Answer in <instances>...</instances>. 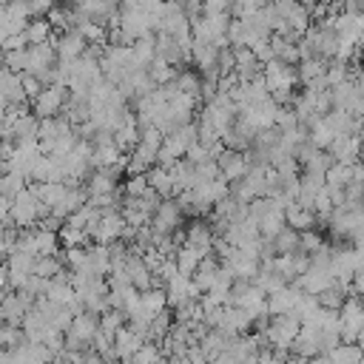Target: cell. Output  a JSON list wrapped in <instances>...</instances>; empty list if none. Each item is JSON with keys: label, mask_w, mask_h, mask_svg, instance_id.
Segmentation results:
<instances>
[{"label": "cell", "mask_w": 364, "mask_h": 364, "mask_svg": "<svg viewBox=\"0 0 364 364\" xmlns=\"http://www.w3.org/2000/svg\"><path fill=\"white\" fill-rule=\"evenodd\" d=\"M338 321H341V338L355 341L358 330L364 327V304L358 299H347L341 304V318Z\"/></svg>", "instance_id": "1"}, {"label": "cell", "mask_w": 364, "mask_h": 364, "mask_svg": "<svg viewBox=\"0 0 364 364\" xmlns=\"http://www.w3.org/2000/svg\"><path fill=\"white\" fill-rule=\"evenodd\" d=\"M63 102H65V91H63V85H48V88H43L37 97H34V111L43 117V119H48V117H54L60 108H63Z\"/></svg>", "instance_id": "2"}, {"label": "cell", "mask_w": 364, "mask_h": 364, "mask_svg": "<svg viewBox=\"0 0 364 364\" xmlns=\"http://www.w3.org/2000/svg\"><path fill=\"white\" fill-rule=\"evenodd\" d=\"M330 151H333V156H336L338 162L353 165V162H355V156L361 154V139H358V136H353V134H341V136H336V139H333Z\"/></svg>", "instance_id": "3"}, {"label": "cell", "mask_w": 364, "mask_h": 364, "mask_svg": "<svg viewBox=\"0 0 364 364\" xmlns=\"http://www.w3.org/2000/svg\"><path fill=\"white\" fill-rule=\"evenodd\" d=\"M88 43L80 37V31H65L60 40H57V57L60 60H65V63H71V60H77V57H82L88 48H85Z\"/></svg>", "instance_id": "4"}, {"label": "cell", "mask_w": 364, "mask_h": 364, "mask_svg": "<svg viewBox=\"0 0 364 364\" xmlns=\"http://www.w3.org/2000/svg\"><path fill=\"white\" fill-rule=\"evenodd\" d=\"M247 159L242 156V154H236V151H228V154H222V159H219V171H222V176L228 179V182H233V179H242L245 173H247Z\"/></svg>", "instance_id": "5"}, {"label": "cell", "mask_w": 364, "mask_h": 364, "mask_svg": "<svg viewBox=\"0 0 364 364\" xmlns=\"http://www.w3.org/2000/svg\"><path fill=\"white\" fill-rule=\"evenodd\" d=\"M114 338H117V341H114L117 358H131V355L142 347V333H136L134 327H131V330H117Z\"/></svg>", "instance_id": "6"}, {"label": "cell", "mask_w": 364, "mask_h": 364, "mask_svg": "<svg viewBox=\"0 0 364 364\" xmlns=\"http://www.w3.org/2000/svg\"><path fill=\"white\" fill-rule=\"evenodd\" d=\"M299 296H301V293H296V290H287V287H279L276 293H270V301H267V310H270L273 316H287V313H293V307H296V301H299Z\"/></svg>", "instance_id": "7"}, {"label": "cell", "mask_w": 364, "mask_h": 364, "mask_svg": "<svg viewBox=\"0 0 364 364\" xmlns=\"http://www.w3.org/2000/svg\"><path fill=\"white\" fill-rule=\"evenodd\" d=\"M185 245H191L193 250H199L202 256H208V250H210V230L202 222H193L188 228V233H185Z\"/></svg>", "instance_id": "8"}, {"label": "cell", "mask_w": 364, "mask_h": 364, "mask_svg": "<svg viewBox=\"0 0 364 364\" xmlns=\"http://www.w3.org/2000/svg\"><path fill=\"white\" fill-rule=\"evenodd\" d=\"M23 34H26V40H28L31 46H37V43H48V34H51V23H48V17H31Z\"/></svg>", "instance_id": "9"}, {"label": "cell", "mask_w": 364, "mask_h": 364, "mask_svg": "<svg viewBox=\"0 0 364 364\" xmlns=\"http://www.w3.org/2000/svg\"><path fill=\"white\" fill-rule=\"evenodd\" d=\"M145 176H148V185H151V191H156L159 196H168V193H173V182H171V171H168V168L156 165V168H154V171H148Z\"/></svg>", "instance_id": "10"}, {"label": "cell", "mask_w": 364, "mask_h": 364, "mask_svg": "<svg viewBox=\"0 0 364 364\" xmlns=\"http://www.w3.org/2000/svg\"><path fill=\"white\" fill-rule=\"evenodd\" d=\"M139 304H142V310L145 313H151V316H156L165 304H168V296H165V290H142V296H139Z\"/></svg>", "instance_id": "11"}, {"label": "cell", "mask_w": 364, "mask_h": 364, "mask_svg": "<svg viewBox=\"0 0 364 364\" xmlns=\"http://www.w3.org/2000/svg\"><path fill=\"white\" fill-rule=\"evenodd\" d=\"M57 273H63V267H60V262H57L54 256H37V262H34V276L51 282Z\"/></svg>", "instance_id": "12"}, {"label": "cell", "mask_w": 364, "mask_h": 364, "mask_svg": "<svg viewBox=\"0 0 364 364\" xmlns=\"http://www.w3.org/2000/svg\"><path fill=\"white\" fill-rule=\"evenodd\" d=\"M148 74H151V80H154V82H162V85H165V82H171V80H176V71H173V68H171V63H168V60H162V57H159V60H154V65L148 68Z\"/></svg>", "instance_id": "13"}, {"label": "cell", "mask_w": 364, "mask_h": 364, "mask_svg": "<svg viewBox=\"0 0 364 364\" xmlns=\"http://www.w3.org/2000/svg\"><path fill=\"white\" fill-rule=\"evenodd\" d=\"M148 191H151V185H148L145 173H131L128 176V182H125V193L128 196H145Z\"/></svg>", "instance_id": "14"}, {"label": "cell", "mask_w": 364, "mask_h": 364, "mask_svg": "<svg viewBox=\"0 0 364 364\" xmlns=\"http://www.w3.org/2000/svg\"><path fill=\"white\" fill-rule=\"evenodd\" d=\"M299 247H304L307 253H318V250H321V236L313 233V228H310V230H304V233L299 236Z\"/></svg>", "instance_id": "15"}, {"label": "cell", "mask_w": 364, "mask_h": 364, "mask_svg": "<svg viewBox=\"0 0 364 364\" xmlns=\"http://www.w3.org/2000/svg\"><path fill=\"white\" fill-rule=\"evenodd\" d=\"M28 9H31V17H46L54 9V0H28Z\"/></svg>", "instance_id": "16"}, {"label": "cell", "mask_w": 364, "mask_h": 364, "mask_svg": "<svg viewBox=\"0 0 364 364\" xmlns=\"http://www.w3.org/2000/svg\"><path fill=\"white\" fill-rule=\"evenodd\" d=\"M77 364H105V358L94 350V353H77Z\"/></svg>", "instance_id": "17"}, {"label": "cell", "mask_w": 364, "mask_h": 364, "mask_svg": "<svg viewBox=\"0 0 364 364\" xmlns=\"http://www.w3.org/2000/svg\"><path fill=\"white\" fill-rule=\"evenodd\" d=\"M353 290H355L358 296H364V267H358V270L353 273Z\"/></svg>", "instance_id": "18"}, {"label": "cell", "mask_w": 364, "mask_h": 364, "mask_svg": "<svg viewBox=\"0 0 364 364\" xmlns=\"http://www.w3.org/2000/svg\"><path fill=\"white\" fill-rule=\"evenodd\" d=\"M213 364H239V361H236V358H233V355L225 350V353H219V355L213 358Z\"/></svg>", "instance_id": "19"}, {"label": "cell", "mask_w": 364, "mask_h": 364, "mask_svg": "<svg viewBox=\"0 0 364 364\" xmlns=\"http://www.w3.org/2000/svg\"><path fill=\"white\" fill-rule=\"evenodd\" d=\"M6 282H9V267H0V290L6 287Z\"/></svg>", "instance_id": "20"}]
</instances>
